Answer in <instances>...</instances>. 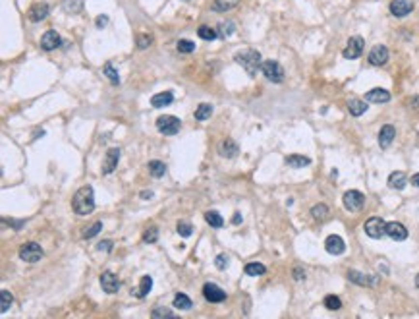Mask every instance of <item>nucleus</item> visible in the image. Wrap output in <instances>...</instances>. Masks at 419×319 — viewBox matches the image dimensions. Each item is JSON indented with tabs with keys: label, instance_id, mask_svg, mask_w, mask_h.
Masks as SVG:
<instances>
[{
	"label": "nucleus",
	"instance_id": "nucleus-1",
	"mask_svg": "<svg viewBox=\"0 0 419 319\" xmlns=\"http://www.w3.org/2000/svg\"><path fill=\"white\" fill-rule=\"evenodd\" d=\"M72 207L78 215H89L95 209V191L91 186H83L74 193Z\"/></svg>",
	"mask_w": 419,
	"mask_h": 319
},
{
	"label": "nucleus",
	"instance_id": "nucleus-2",
	"mask_svg": "<svg viewBox=\"0 0 419 319\" xmlns=\"http://www.w3.org/2000/svg\"><path fill=\"white\" fill-rule=\"evenodd\" d=\"M236 62H238L251 78H253V76L261 70V66H263L261 52H257V50H253V48H248V50L238 52V54H236Z\"/></svg>",
	"mask_w": 419,
	"mask_h": 319
},
{
	"label": "nucleus",
	"instance_id": "nucleus-3",
	"mask_svg": "<svg viewBox=\"0 0 419 319\" xmlns=\"http://www.w3.org/2000/svg\"><path fill=\"white\" fill-rule=\"evenodd\" d=\"M180 128H182L180 118H176L172 114H164V116L156 118V130L160 134H164V136H174V134L180 132Z\"/></svg>",
	"mask_w": 419,
	"mask_h": 319
},
{
	"label": "nucleus",
	"instance_id": "nucleus-4",
	"mask_svg": "<svg viewBox=\"0 0 419 319\" xmlns=\"http://www.w3.org/2000/svg\"><path fill=\"white\" fill-rule=\"evenodd\" d=\"M45 252L37 242H27L19 248V259H23L25 263H37L39 259H43Z\"/></svg>",
	"mask_w": 419,
	"mask_h": 319
},
{
	"label": "nucleus",
	"instance_id": "nucleus-5",
	"mask_svg": "<svg viewBox=\"0 0 419 319\" xmlns=\"http://www.w3.org/2000/svg\"><path fill=\"white\" fill-rule=\"evenodd\" d=\"M261 72L265 74V78L273 83H282L284 81V68L280 66L277 60H267L261 66Z\"/></svg>",
	"mask_w": 419,
	"mask_h": 319
},
{
	"label": "nucleus",
	"instance_id": "nucleus-6",
	"mask_svg": "<svg viewBox=\"0 0 419 319\" xmlns=\"http://www.w3.org/2000/svg\"><path fill=\"white\" fill-rule=\"evenodd\" d=\"M363 47H365V41H363V37H350V41H348V45H346V48L342 50V56L346 58V60H356V58H359L361 56V52H363Z\"/></svg>",
	"mask_w": 419,
	"mask_h": 319
},
{
	"label": "nucleus",
	"instance_id": "nucleus-7",
	"mask_svg": "<svg viewBox=\"0 0 419 319\" xmlns=\"http://www.w3.org/2000/svg\"><path fill=\"white\" fill-rule=\"evenodd\" d=\"M365 234L369 236V238H375V240H379V238H383L385 234H387V223L381 219V217H371L367 223H365Z\"/></svg>",
	"mask_w": 419,
	"mask_h": 319
},
{
	"label": "nucleus",
	"instance_id": "nucleus-8",
	"mask_svg": "<svg viewBox=\"0 0 419 319\" xmlns=\"http://www.w3.org/2000/svg\"><path fill=\"white\" fill-rule=\"evenodd\" d=\"M342 201H344V207L348 211H359L363 207V203H365V195L361 191H357V190H348L344 193Z\"/></svg>",
	"mask_w": 419,
	"mask_h": 319
},
{
	"label": "nucleus",
	"instance_id": "nucleus-9",
	"mask_svg": "<svg viewBox=\"0 0 419 319\" xmlns=\"http://www.w3.org/2000/svg\"><path fill=\"white\" fill-rule=\"evenodd\" d=\"M203 296H205V300L211 302V304H218V302H224V300H226V292H224L218 285H215V283H207V285L203 287Z\"/></svg>",
	"mask_w": 419,
	"mask_h": 319
},
{
	"label": "nucleus",
	"instance_id": "nucleus-10",
	"mask_svg": "<svg viewBox=\"0 0 419 319\" xmlns=\"http://www.w3.org/2000/svg\"><path fill=\"white\" fill-rule=\"evenodd\" d=\"M388 62V48L385 45H375L369 52V64L371 66H385Z\"/></svg>",
	"mask_w": 419,
	"mask_h": 319
},
{
	"label": "nucleus",
	"instance_id": "nucleus-11",
	"mask_svg": "<svg viewBox=\"0 0 419 319\" xmlns=\"http://www.w3.org/2000/svg\"><path fill=\"white\" fill-rule=\"evenodd\" d=\"M101 287H103V290H105L107 294H116V292L120 290V281H118V277H116L114 273L105 271V273L101 275Z\"/></svg>",
	"mask_w": 419,
	"mask_h": 319
},
{
	"label": "nucleus",
	"instance_id": "nucleus-12",
	"mask_svg": "<svg viewBox=\"0 0 419 319\" xmlns=\"http://www.w3.org/2000/svg\"><path fill=\"white\" fill-rule=\"evenodd\" d=\"M387 236H390L394 242H402L408 238V228L402 224V223H387Z\"/></svg>",
	"mask_w": 419,
	"mask_h": 319
},
{
	"label": "nucleus",
	"instance_id": "nucleus-13",
	"mask_svg": "<svg viewBox=\"0 0 419 319\" xmlns=\"http://www.w3.org/2000/svg\"><path fill=\"white\" fill-rule=\"evenodd\" d=\"M325 250H326L328 254H332V255H340V254L346 252V244H344V240H342L338 234H330V236L325 240Z\"/></svg>",
	"mask_w": 419,
	"mask_h": 319
},
{
	"label": "nucleus",
	"instance_id": "nucleus-14",
	"mask_svg": "<svg viewBox=\"0 0 419 319\" xmlns=\"http://www.w3.org/2000/svg\"><path fill=\"white\" fill-rule=\"evenodd\" d=\"M412 10H414L412 0H392L390 2V14L396 16V17H406Z\"/></svg>",
	"mask_w": 419,
	"mask_h": 319
},
{
	"label": "nucleus",
	"instance_id": "nucleus-15",
	"mask_svg": "<svg viewBox=\"0 0 419 319\" xmlns=\"http://www.w3.org/2000/svg\"><path fill=\"white\" fill-rule=\"evenodd\" d=\"M60 45H62V39H60V35H58L54 29L47 31V33L41 37V48H43V50H54V48H58Z\"/></svg>",
	"mask_w": 419,
	"mask_h": 319
},
{
	"label": "nucleus",
	"instance_id": "nucleus-16",
	"mask_svg": "<svg viewBox=\"0 0 419 319\" xmlns=\"http://www.w3.org/2000/svg\"><path fill=\"white\" fill-rule=\"evenodd\" d=\"M365 101L367 103H377V105H383V103H388L390 101V93L383 87H375L371 91L365 93Z\"/></svg>",
	"mask_w": 419,
	"mask_h": 319
},
{
	"label": "nucleus",
	"instance_id": "nucleus-17",
	"mask_svg": "<svg viewBox=\"0 0 419 319\" xmlns=\"http://www.w3.org/2000/svg\"><path fill=\"white\" fill-rule=\"evenodd\" d=\"M118 160H120V149H118V147L109 149V151H107V157H105V164H103V174L114 172V168L118 166Z\"/></svg>",
	"mask_w": 419,
	"mask_h": 319
},
{
	"label": "nucleus",
	"instance_id": "nucleus-18",
	"mask_svg": "<svg viewBox=\"0 0 419 319\" xmlns=\"http://www.w3.org/2000/svg\"><path fill=\"white\" fill-rule=\"evenodd\" d=\"M394 138H396V128H394L392 124H385V126L381 128V132H379V145H381L383 149H387V147L394 142Z\"/></svg>",
	"mask_w": 419,
	"mask_h": 319
},
{
	"label": "nucleus",
	"instance_id": "nucleus-19",
	"mask_svg": "<svg viewBox=\"0 0 419 319\" xmlns=\"http://www.w3.org/2000/svg\"><path fill=\"white\" fill-rule=\"evenodd\" d=\"M238 151H240V147H238V144L234 142V140H224V142H220V145H218V153H220V157H226V159H232V157H236L238 155Z\"/></svg>",
	"mask_w": 419,
	"mask_h": 319
},
{
	"label": "nucleus",
	"instance_id": "nucleus-20",
	"mask_svg": "<svg viewBox=\"0 0 419 319\" xmlns=\"http://www.w3.org/2000/svg\"><path fill=\"white\" fill-rule=\"evenodd\" d=\"M48 4L47 2H39V4H35V6H31V10H29V19L31 21H43L47 16H48Z\"/></svg>",
	"mask_w": 419,
	"mask_h": 319
},
{
	"label": "nucleus",
	"instance_id": "nucleus-21",
	"mask_svg": "<svg viewBox=\"0 0 419 319\" xmlns=\"http://www.w3.org/2000/svg\"><path fill=\"white\" fill-rule=\"evenodd\" d=\"M406 184H408V176H406V172H402V170H396V172H392V174L388 176V186H390L392 190H404Z\"/></svg>",
	"mask_w": 419,
	"mask_h": 319
},
{
	"label": "nucleus",
	"instance_id": "nucleus-22",
	"mask_svg": "<svg viewBox=\"0 0 419 319\" xmlns=\"http://www.w3.org/2000/svg\"><path fill=\"white\" fill-rule=\"evenodd\" d=\"M172 101H174V95H172L170 91H162V93H156V95L151 97V105H153L155 109L168 107V105H172Z\"/></svg>",
	"mask_w": 419,
	"mask_h": 319
},
{
	"label": "nucleus",
	"instance_id": "nucleus-23",
	"mask_svg": "<svg viewBox=\"0 0 419 319\" xmlns=\"http://www.w3.org/2000/svg\"><path fill=\"white\" fill-rule=\"evenodd\" d=\"M348 279L352 283H356V285H361V287H371V285L377 283V279H371V277H367V275H363L359 271H354V269L348 271Z\"/></svg>",
	"mask_w": 419,
	"mask_h": 319
},
{
	"label": "nucleus",
	"instance_id": "nucleus-24",
	"mask_svg": "<svg viewBox=\"0 0 419 319\" xmlns=\"http://www.w3.org/2000/svg\"><path fill=\"white\" fill-rule=\"evenodd\" d=\"M367 109H369V105H365V101H361V99H350L348 101V111L352 116H361V114H365Z\"/></svg>",
	"mask_w": 419,
	"mask_h": 319
},
{
	"label": "nucleus",
	"instance_id": "nucleus-25",
	"mask_svg": "<svg viewBox=\"0 0 419 319\" xmlns=\"http://www.w3.org/2000/svg\"><path fill=\"white\" fill-rule=\"evenodd\" d=\"M286 164L292 168H303V166L311 164V159L303 157V155H290V157H286Z\"/></svg>",
	"mask_w": 419,
	"mask_h": 319
},
{
	"label": "nucleus",
	"instance_id": "nucleus-26",
	"mask_svg": "<svg viewBox=\"0 0 419 319\" xmlns=\"http://www.w3.org/2000/svg\"><path fill=\"white\" fill-rule=\"evenodd\" d=\"M246 275H249V277H261V275H265L267 273V267L263 265V263H248L246 265Z\"/></svg>",
	"mask_w": 419,
	"mask_h": 319
},
{
	"label": "nucleus",
	"instance_id": "nucleus-27",
	"mask_svg": "<svg viewBox=\"0 0 419 319\" xmlns=\"http://www.w3.org/2000/svg\"><path fill=\"white\" fill-rule=\"evenodd\" d=\"M62 8L68 14H79L83 10V0H62Z\"/></svg>",
	"mask_w": 419,
	"mask_h": 319
},
{
	"label": "nucleus",
	"instance_id": "nucleus-28",
	"mask_svg": "<svg viewBox=\"0 0 419 319\" xmlns=\"http://www.w3.org/2000/svg\"><path fill=\"white\" fill-rule=\"evenodd\" d=\"M211 114H213V107H211L209 103H201V105L197 107V111H195V120L203 122V120L211 118Z\"/></svg>",
	"mask_w": 419,
	"mask_h": 319
},
{
	"label": "nucleus",
	"instance_id": "nucleus-29",
	"mask_svg": "<svg viewBox=\"0 0 419 319\" xmlns=\"http://www.w3.org/2000/svg\"><path fill=\"white\" fill-rule=\"evenodd\" d=\"M149 172L155 176V178H160V176H164V172H166V164L162 162V160H149Z\"/></svg>",
	"mask_w": 419,
	"mask_h": 319
},
{
	"label": "nucleus",
	"instance_id": "nucleus-30",
	"mask_svg": "<svg viewBox=\"0 0 419 319\" xmlns=\"http://www.w3.org/2000/svg\"><path fill=\"white\" fill-rule=\"evenodd\" d=\"M151 288H153V279H151L149 275L141 277L140 288H138V298H145V296H147V294L151 292Z\"/></svg>",
	"mask_w": 419,
	"mask_h": 319
},
{
	"label": "nucleus",
	"instance_id": "nucleus-31",
	"mask_svg": "<svg viewBox=\"0 0 419 319\" xmlns=\"http://www.w3.org/2000/svg\"><path fill=\"white\" fill-rule=\"evenodd\" d=\"M205 221H207L213 228H220V226L224 224V219H222L217 211H207V213H205Z\"/></svg>",
	"mask_w": 419,
	"mask_h": 319
},
{
	"label": "nucleus",
	"instance_id": "nucleus-32",
	"mask_svg": "<svg viewBox=\"0 0 419 319\" xmlns=\"http://www.w3.org/2000/svg\"><path fill=\"white\" fill-rule=\"evenodd\" d=\"M103 72H105V76H107V78H109V80H110V81H112L114 85H118V83H120V76H118V70H116V68H114V66H112L110 62H107V64L103 66Z\"/></svg>",
	"mask_w": 419,
	"mask_h": 319
},
{
	"label": "nucleus",
	"instance_id": "nucleus-33",
	"mask_svg": "<svg viewBox=\"0 0 419 319\" xmlns=\"http://www.w3.org/2000/svg\"><path fill=\"white\" fill-rule=\"evenodd\" d=\"M311 217H313L315 221H325V219L328 217V207H326L325 203L315 205V207L311 209Z\"/></svg>",
	"mask_w": 419,
	"mask_h": 319
},
{
	"label": "nucleus",
	"instance_id": "nucleus-34",
	"mask_svg": "<svg viewBox=\"0 0 419 319\" xmlns=\"http://www.w3.org/2000/svg\"><path fill=\"white\" fill-rule=\"evenodd\" d=\"M197 35H199L201 39H205V41H213V39H217L218 31L213 29V27H209V25H201V27L197 29Z\"/></svg>",
	"mask_w": 419,
	"mask_h": 319
},
{
	"label": "nucleus",
	"instance_id": "nucleus-35",
	"mask_svg": "<svg viewBox=\"0 0 419 319\" xmlns=\"http://www.w3.org/2000/svg\"><path fill=\"white\" fill-rule=\"evenodd\" d=\"M174 306L178 308V310H189L193 304H191V300L186 296V294H182V292H178L176 296H174Z\"/></svg>",
	"mask_w": 419,
	"mask_h": 319
},
{
	"label": "nucleus",
	"instance_id": "nucleus-36",
	"mask_svg": "<svg viewBox=\"0 0 419 319\" xmlns=\"http://www.w3.org/2000/svg\"><path fill=\"white\" fill-rule=\"evenodd\" d=\"M0 296H2L0 310H2V314H6V312L10 310V306H12V302H14V296H12V294H10V290H6V288H2V290H0Z\"/></svg>",
	"mask_w": 419,
	"mask_h": 319
},
{
	"label": "nucleus",
	"instance_id": "nucleus-37",
	"mask_svg": "<svg viewBox=\"0 0 419 319\" xmlns=\"http://www.w3.org/2000/svg\"><path fill=\"white\" fill-rule=\"evenodd\" d=\"M156 240H158V228H156V226L145 228V232H143V242H145V244H155Z\"/></svg>",
	"mask_w": 419,
	"mask_h": 319
},
{
	"label": "nucleus",
	"instance_id": "nucleus-38",
	"mask_svg": "<svg viewBox=\"0 0 419 319\" xmlns=\"http://www.w3.org/2000/svg\"><path fill=\"white\" fill-rule=\"evenodd\" d=\"M325 308H326V310H332V312H336V310H340V308H342V302H340V298H338V296H334V294H328V296H325Z\"/></svg>",
	"mask_w": 419,
	"mask_h": 319
},
{
	"label": "nucleus",
	"instance_id": "nucleus-39",
	"mask_svg": "<svg viewBox=\"0 0 419 319\" xmlns=\"http://www.w3.org/2000/svg\"><path fill=\"white\" fill-rule=\"evenodd\" d=\"M234 31H236V27H234V21H226V23H220V25H218V35H220L222 39L230 37Z\"/></svg>",
	"mask_w": 419,
	"mask_h": 319
},
{
	"label": "nucleus",
	"instance_id": "nucleus-40",
	"mask_svg": "<svg viewBox=\"0 0 419 319\" xmlns=\"http://www.w3.org/2000/svg\"><path fill=\"white\" fill-rule=\"evenodd\" d=\"M101 228H103V223L97 221V223H93L91 226H87V228L81 232V236H83V238H93V236H97V234L101 232Z\"/></svg>",
	"mask_w": 419,
	"mask_h": 319
},
{
	"label": "nucleus",
	"instance_id": "nucleus-41",
	"mask_svg": "<svg viewBox=\"0 0 419 319\" xmlns=\"http://www.w3.org/2000/svg\"><path fill=\"white\" fill-rule=\"evenodd\" d=\"M176 47H178V50H180V52H184V54H187V52H193V50H195V43H191L189 39H180Z\"/></svg>",
	"mask_w": 419,
	"mask_h": 319
},
{
	"label": "nucleus",
	"instance_id": "nucleus-42",
	"mask_svg": "<svg viewBox=\"0 0 419 319\" xmlns=\"http://www.w3.org/2000/svg\"><path fill=\"white\" fill-rule=\"evenodd\" d=\"M176 230H178V234L184 236V238H187V236L193 234V226H191L189 223H186V221H180L178 226H176Z\"/></svg>",
	"mask_w": 419,
	"mask_h": 319
},
{
	"label": "nucleus",
	"instance_id": "nucleus-43",
	"mask_svg": "<svg viewBox=\"0 0 419 319\" xmlns=\"http://www.w3.org/2000/svg\"><path fill=\"white\" fill-rule=\"evenodd\" d=\"M153 318H174V312L172 310H166V308H158V310H155L153 314H151Z\"/></svg>",
	"mask_w": 419,
	"mask_h": 319
},
{
	"label": "nucleus",
	"instance_id": "nucleus-44",
	"mask_svg": "<svg viewBox=\"0 0 419 319\" xmlns=\"http://www.w3.org/2000/svg\"><path fill=\"white\" fill-rule=\"evenodd\" d=\"M151 43H153V37H151V35L141 33L140 37H138V47H140V48H147Z\"/></svg>",
	"mask_w": 419,
	"mask_h": 319
},
{
	"label": "nucleus",
	"instance_id": "nucleus-45",
	"mask_svg": "<svg viewBox=\"0 0 419 319\" xmlns=\"http://www.w3.org/2000/svg\"><path fill=\"white\" fill-rule=\"evenodd\" d=\"M215 265H217L218 269H226V267H228V255H224V254L217 255V259H215Z\"/></svg>",
	"mask_w": 419,
	"mask_h": 319
},
{
	"label": "nucleus",
	"instance_id": "nucleus-46",
	"mask_svg": "<svg viewBox=\"0 0 419 319\" xmlns=\"http://www.w3.org/2000/svg\"><path fill=\"white\" fill-rule=\"evenodd\" d=\"M230 6H232V2H224V0H217L215 2V10H218V12H226Z\"/></svg>",
	"mask_w": 419,
	"mask_h": 319
},
{
	"label": "nucleus",
	"instance_id": "nucleus-47",
	"mask_svg": "<svg viewBox=\"0 0 419 319\" xmlns=\"http://www.w3.org/2000/svg\"><path fill=\"white\" fill-rule=\"evenodd\" d=\"M101 252H110L112 250V240H103V242H99V246H97Z\"/></svg>",
	"mask_w": 419,
	"mask_h": 319
},
{
	"label": "nucleus",
	"instance_id": "nucleus-48",
	"mask_svg": "<svg viewBox=\"0 0 419 319\" xmlns=\"http://www.w3.org/2000/svg\"><path fill=\"white\" fill-rule=\"evenodd\" d=\"M292 275H294L295 281H303V279H305V271H303L301 267H295V269L292 271Z\"/></svg>",
	"mask_w": 419,
	"mask_h": 319
},
{
	"label": "nucleus",
	"instance_id": "nucleus-49",
	"mask_svg": "<svg viewBox=\"0 0 419 319\" xmlns=\"http://www.w3.org/2000/svg\"><path fill=\"white\" fill-rule=\"evenodd\" d=\"M95 23H97V27H99V29H103V27L109 23V16H97Z\"/></svg>",
	"mask_w": 419,
	"mask_h": 319
},
{
	"label": "nucleus",
	"instance_id": "nucleus-50",
	"mask_svg": "<svg viewBox=\"0 0 419 319\" xmlns=\"http://www.w3.org/2000/svg\"><path fill=\"white\" fill-rule=\"evenodd\" d=\"M4 223H10V226H14L16 230H19L23 226V221H8V219H4Z\"/></svg>",
	"mask_w": 419,
	"mask_h": 319
},
{
	"label": "nucleus",
	"instance_id": "nucleus-51",
	"mask_svg": "<svg viewBox=\"0 0 419 319\" xmlns=\"http://www.w3.org/2000/svg\"><path fill=\"white\" fill-rule=\"evenodd\" d=\"M410 182H412V186L419 188V172H418V174H414V176H412V180H410Z\"/></svg>",
	"mask_w": 419,
	"mask_h": 319
},
{
	"label": "nucleus",
	"instance_id": "nucleus-52",
	"mask_svg": "<svg viewBox=\"0 0 419 319\" xmlns=\"http://www.w3.org/2000/svg\"><path fill=\"white\" fill-rule=\"evenodd\" d=\"M232 223H234V224H240V223H242V215H240V213H236V215L232 217Z\"/></svg>",
	"mask_w": 419,
	"mask_h": 319
},
{
	"label": "nucleus",
	"instance_id": "nucleus-53",
	"mask_svg": "<svg viewBox=\"0 0 419 319\" xmlns=\"http://www.w3.org/2000/svg\"><path fill=\"white\" fill-rule=\"evenodd\" d=\"M141 197H143V199H151V197H153V191H141Z\"/></svg>",
	"mask_w": 419,
	"mask_h": 319
},
{
	"label": "nucleus",
	"instance_id": "nucleus-54",
	"mask_svg": "<svg viewBox=\"0 0 419 319\" xmlns=\"http://www.w3.org/2000/svg\"><path fill=\"white\" fill-rule=\"evenodd\" d=\"M410 103H414L412 107H416V109H419V97H414V99H412Z\"/></svg>",
	"mask_w": 419,
	"mask_h": 319
},
{
	"label": "nucleus",
	"instance_id": "nucleus-55",
	"mask_svg": "<svg viewBox=\"0 0 419 319\" xmlns=\"http://www.w3.org/2000/svg\"><path fill=\"white\" fill-rule=\"evenodd\" d=\"M416 287L419 288V273H418V277H416Z\"/></svg>",
	"mask_w": 419,
	"mask_h": 319
}]
</instances>
